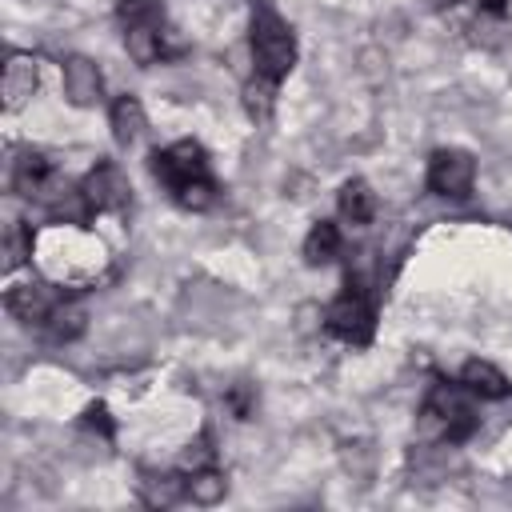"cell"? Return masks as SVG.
<instances>
[{"label": "cell", "instance_id": "5bb4252c", "mask_svg": "<svg viewBox=\"0 0 512 512\" xmlns=\"http://www.w3.org/2000/svg\"><path fill=\"white\" fill-rule=\"evenodd\" d=\"M340 256V228L332 220H316L312 232L304 236V260L308 264H328Z\"/></svg>", "mask_w": 512, "mask_h": 512}, {"label": "cell", "instance_id": "277c9868", "mask_svg": "<svg viewBox=\"0 0 512 512\" xmlns=\"http://www.w3.org/2000/svg\"><path fill=\"white\" fill-rule=\"evenodd\" d=\"M324 324H328V332H332L336 340H344V344H368L372 332H376V308H372V300L364 296V288L348 284V288L328 304Z\"/></svg>", "mask_w": 512, "mask_h": 512}, {"label": "cell", "instance_id": "cb8c5ba5", "mask_svg": "<svg viewBox=\"0 0 512 512\" xmlns=\"http://www.w3.org/2000/svg\"><path fill=\"white\" fill-rule=\"evenodd\" d=\"M480 8H488V12H500V8H504V0H480Z\"/></svg>", "mask_w": 512, "mask_h": 512}, {"label": "cell", "instance_id": "30bf717a", "mask_svg": "<svg viewBox=\"0 0 512 512\" xmlns=\"http://www.w3.org/2000/svg\"><path fill=\"white\" fill-rule=\"evenodd\" d=\"M460 384H464L472 396H480V400H504V396L512 392L508 376H504L496 364H488V360H468V364L460 368Z\"/></svg>", "mask_w": 512, "mask_h": 512}, {"label": "cell", "instance_id": "2e32d148", "mask_svg": "<svg viewBox=\"0 0 512 512\" xmlns=\"http://www.w3.org/2000/svg\"><path fill=\"white\" fill-rule=\"evenodd\" d=\"M372 212H376L372 188H368L364 180H348V184L340 188V216H344L348 224H368Z\"/></svg>", "mask_w": 512, "mask_h": 512}, {"label": "cell", "instance_id": "52a82bcc", "mask_svg": "<svg viewBox=\"0 0 512 512\" xmlns=\"http://www.w3.org/2000/svg\"><path fill=\"white\" fill-rule=\"evenodd\" d=\"M64 300V292L60 288H52V284H20V288H12L8 292V312L20 320V324H28V328H44V320L52 316V308Z\"/></svg>", "mask_w": 512, "mask_h": 512}, {"label": "cell", "instance_id": "ac0fdd59", "mask_svg": "<svg viewBox=\"0 0 512 512\" xmlns=\"http://www.w3.org/2000/svg\"><path fill=\"white\" fill-rule=\"evenodd\" d=\"M116 16L124 28L156 24V20H164V4L160 0H116Z\"/></svg>", "mask_w": 512, "mask_h": 512}, {"label": "cell", "instance_id": "ba28073f", "mask_svg": "<svg viewBox=\"0 0 512 512\" xmlns=\"http://www.w3.org/2000/svg\"><path fill=\"white\" fill-rule=\"evenodd\" d=\"M0 92H4V108H8V112H20V108L28 104V96L36 92V60H32L28 52H12V56H8Z\"/></svg>", "mask_w": 512, "mask_h": 512}, {"label": "cell", "instance_id": "603a6c76", "mask_svg": "<svg viewBox=\"0 0 512 512\" xmlns=\"http://www.w3.org/2000/svg\"><path fill=\"white\" fill-rule=\"evenodd\" d=\"M232 408H236V416H248V412H252V404H248V392H244V388H236V392H232Z\"/></svg>", "mask_w": 512, "mask_h": 512}, {"label": "cell", "instance_id": "6da1fadb", "mask_svg": "<svg viewBox=\"0 0 512 512\" xmlns=\"http://www.w3.org/2000/svg\"><path fill=\"white\" fill-rule=\"evenodd\" d=\"M152 176L172 192L180 208L204 212L216 200V180L208 168V156L196 140H176L160 152H152Z\"/></svg>", "mask_w": 512, "mask_h": 512}, {"label": "cell", "instance_id": "7c38bea8", "mask_svg": "<svg viewBox=\"0 0 512 512\" xmlns=\"http://www.w3.org/2000/svg\"><path fill=\"white\" fill-rule=\"evenodd\" d=\"M52 344H68V340H76L80 332H84V308L72 300V296H64L56 308H52V316L44 320V328H40Z\"/></svg>", "mask_w": 512, "mask_h": 512}, {"label": "cell", "instance_id": "d4e9b609", "mask_svg": "<svg viewBox=\"0 0 512 512\" xmlns=\"http://www.w3.org/2000/svg\"><path fill=\"white\" fill-rule=\"evenodd\" d=\"M432 4H440V8H452V4H460V0H432Z\"/></svg>", "mask_w": 512, "mask_h": 512}, {"label": "cell", "instance_id": "3957f363", "mask_svg": "<svg viewBox=\"0 0 512 512\" xmlns=\"http://www.w3.org/2000/svg\"><path fill=\"white\" fill-rule=\"evenodd\" d=\"M424 416H432V420L440 424V436H444L448 444L468 440V436L476 432V424H480V416H476V408H472V392H468L464 384H436L432 396H428Z\"/></svg>", "mask_w": 512, "mask_h": 512}, {"label": "cell", "instance_id": "9c48e42d", "mask_svg": "<svg viewBox=\"0 0 512 512\" xmlns=\"http://www.w3.org/2000/svg\"><path fill=\"white\" fill-rule=\"evenodd\" d=\"M100 88H104L100 68H96L88 56H68V60H64V96H68L76 108L96 104V100H100Z\"/></svg>", "mask_w": 512, "mask_h": 512}, {"label": "cell", "instance_id": "44dd1931", "mask_svg": "<svg viewBox=\"0 0 512 512\" xmlns=\"http://www.w3.org/2000/svg\"><path fill=\"white\" fill-rule=\"evenodd\" d=\"M24 256H28V236H24L20 224H12L8 228V268H16Z\"/></svg>", "mask_w": 512, "mask_h": 512}, {"label": "cell", "instance_id": "e0dca14e", "mask_svg": "<svg viewBox=\"0 0 512 512\" xmlns=\"http://www.w3.org/2000/svg\"><path fill=\"white\" fill-rule=\"evenodd\" d=\"M224 476L216 472V468H196L192 476H188V500L192 504H216V500H224Z\"/></svg>", "mask_w": 512, "mask_h": 512}, {"label": "cell", "instance_id": "8fae6325", "mask_svg": "<svg viewBox=\"0 0 512 512\" xmlns=\"http://www.w3.org/2000/svg\"><path fill=\"white\" fill-rule=\"evenodd\" d=\"M52 176H56V172H52V164H48L40 152H20V160H16V168H12V188H16L20 196H28V200H40V192L48 188Z\"/></svg>", "mask_w": 512, "mask_h": 512}, {"label": "cell", "instance_id": "9a60e30c", "mask_svg": "<svg viewBox=\"0 0 512 512\" xmlns=\"http://www.w3.org/2000/svg\"><path fill=\"white\" fill-rule=\"evenodd\" d=\"M144 132V108L136 96H116L112 100V136L120 144H132Z\"/></svg>", "mask_w": 512, "mask_h": 512}, {"label": "cell", "instance_id": "7a4b0ae2", "mask_svg": "<svg viewBox=\"0 0 512 512\" xmlns=\"http://www.w3.org/2000/svg\"><path fill=\"white\" fill-rule=\"evenodd\" d=\"M252 64L256 76L280 84L296 64V36L288 20L272 8V0H252Z\"/></svg>", "mask_w": 512, "mask_h": 512}, {"label": "cell", "instance_id": "4fadbf2b", "mask_svg": "<svg viewBox=\"0 0 512 512\" xmlns=\"http://www.w3.org/2000/svg\"><path fill=\"white\" fill-rule=\"evenodd\" d=\"M140 496H144V504H152V508H168V504H176V500L188 496V480H180V476H172V472H164V476L144 472Z\"/></svg>", "mask_w": 512, "mask_h": 512}, {"label": "cell", "instance_id": "d6986e66", "mask_svg": "<svg viewBox=\"0 0 512 512\" xmlns=\"http://www.w3.org/2000/svg\"><path fill=\"white\" fill-rule=\"evenodd\" d=\"M272 92H276V84H272V80H264V76H256V80L248 84V92H244V104H248V116H256V120H264V116L272 112Z\"/></svg>", "mask_w": 512, "mask_h": 512}, {"label": "cell", "instance_id": "8992f818", "mask_svg": "<svg viewBox=\"0 0 512 512\" xmlns=\"http://www.w3.org/2000/svg\"><path fill=\"white\" fill-rule=\"evenodd\" d=\"M80 188H84V196H88V204H92V212H124L128 208V200H132V188H128V176L116 168V164H96L84 180H80Z\"/></svg>", "mask_w": 512, "mask_h": 512}, {"label": "cell", "instance_id": "5b68a950", "mask_svg": "<svg viewBox=\"0 0 512 512\" xmlns=\"http://www.w3.org/2000/svg\"><path fill=\"white\" fill-rule=\"evenodd\" d=\"M476 184V160L460 148H440L428 160V188L448 200H464Z\"/></svg>", "mask_w": 512, "mask_h": 512}, {"label": "cell", "instance_id": "ffe728a7", "mask_svg": "<svg viewBox=\"0 0 512 512\" xmlns=\"http://www.w3.org/2000/svg\"><path fill=\"white\" fill-rule=\"evenodd\" d=\"M184 468H212V448H208V436H200L196 444H188V452H184Z\"/></svg>", "mask_w": 512, "mask_h": 512}, {"label": "cell", "instance_id": "7402d4cb", "mask_svg": "<svg viewBox=\"0 0 512 512\" xmlns=\"http://www.w3.org/2000/svg\"><path fill=\"white\" fill-rule=\"evenodd\" d=\"M84 424L96 428L100 436H112V420H108V408H104V404H88V408H84Z\"/></svg>", "mask_w": 512, "mask_h": 512}]
</instances>
